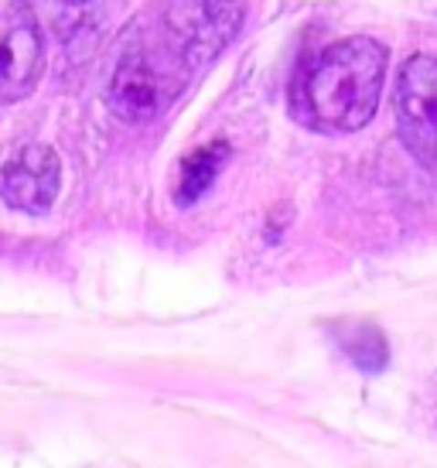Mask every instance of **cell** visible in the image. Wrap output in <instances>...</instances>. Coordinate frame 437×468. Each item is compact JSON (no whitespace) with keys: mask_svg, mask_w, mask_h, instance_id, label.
Returning a JSON list of instances; mask_svg holds the SVG:
<instances>
[{"mask_svg":"<svg viewBox=\"0 0 437 468\" xmlns=\"http://www.w3.org/2000/svg\"><path fill=\"white\" fill-rule=\"evenodd\" d=\"M59 7H79V4H86V0H52Z\"/></svg>","mask_w":437,"mask_h":468,"instance_id":"9","label":"cell"},{"mask_svg":"<svg viewBox=\"0 0 437 468\" xmlns=\"http://www.w3.org/2000/svg\"><path fill=\"white\" fill-rule=\"evenodd\" d=\"M332 332L338 338V349L346 352L348 363L356 366L359 373L376 377V373L386 369V363H389V346H386V335L373 322H342Z\"/></svg>","mask_w":437,"mask_h":468,"instance_id":"6","label":"cell"},{"mask_svg":"<svg viewBox=\"0 0 437 468\" xmlns=\"http://www.w3.org/2000/svg\"><path fill=\"white\" fill-rule=\"evenodd\" d=\"M45 41L27 0H0V103H17L38 86Z\"/></svg>","mask_w":437,"mask_h":468,"instance_id":"4","label":"cell"},{"mask_svg":"<svg viewBox=\"0 0 437 468\" xmlns=\"http://www.w3.org/2000/svg\"><path fill=\"white\" fill-rule=\"evenodd\" d=\"M192 79V69H185L181 62H161L144 48H130L120 66H116L113 79H110V110L127 123H147L165 110Z\"/></svg>","mask_w":437,"mask_h":468,"instance_id":"2","label":"cell"},{"mask_svg":"<svg viewBox=\"0 0 437 468\" xmlns=\"http://www.w3.org/2000/svg\"><path fill=\"white\" fill-rule=\"evenodd\" d=\"M226 157H229V147H226V144H208V147H198L195 154L185 157L178 171V185H175V202H178L181 208L198 202V198L212 188L216 175L222 171V165H226Z\"/></svg>","mask_w":437,"mask_h":468,"instance_id":"7","label":"cell"},{"mask_svg":"<svg viewBox=\"0 0 437 468\" xmlns=\"http://www.w3.org/2000/svg\"><path fill=\"white\" fill-rule=\"evenodd\" d=\"M431 420H434L437 428V379H434V390H431Z\"/></svg>","mask_w":437,"mask_h":468,"instance_id":"8","label":"cell"},{"mask_svg":"<svg viewBox=\"0 0 437 468\" xmlns=\"http://www.w3.org/2000/svg\"><path fill=\"white\" fill-rule=\"evenodd\" d=\"M393 117L403 147L424 168L437 171V58L410 55L397 76Z\"/></svg>","mask_w":437,"mask_h":468,"instance_id":"3","label":"cell"},{"mask_svg":"<svg viewBox=\"0 0 437 468\" xmlns=\"http://www.w3.org/2000/svg\"><path fill=\"white\" fill-rule=\"evenodd\" d=\"M59 185L62 161L45 144H27L7 165H0V198L27 216H45L59 198Z\"/></svg>","mask_w":437,"mask_h":468,"instance_id":"5","label":"cell"},{"mask_svg":"<svg viewBox=\"0 0 437 468\" xmlns=\"http://www.w3.org/2000/svg\"><path fill=\"white\" fill-rule=\"evenodd\" d=\"M389 52L376 38L352 35L322 48L297 72L291 110L314 133H356L376 117Z\"/></svg>","mask_w":437,"mask_h":468,"instance_id":"1","label":"cell"}]
</instances>
